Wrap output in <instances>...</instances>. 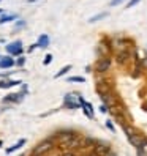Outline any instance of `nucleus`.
Here are the masks:
<instances>
[{"mask_svg": "<svg viewBox=\"0 0 147 156\" xmlns=\"http://www.w3.org/2000/svg\"><path fill=\"white\" fill-rule=\"evenodd\" d=\"M21 80H11V79H2L0 80V88H11L16 85H21Z\"/></svg>", "mask_w": 147, "mask_h": 156, "instance_id": "obj_12", "label": "nucleus"}, {"mask_svg": "<svg viewBox=\"0 0 147 156\" xmlns=\"http://www.w3.org/2000/svg\"><path fill=\"white\" fill-rule=\"evenodd\" d=\"M100 112L108 114V112H109V107H108V106H105V104H101V106H100Z\"/></svg>", "mask_w": 147, "mask_h": 156, "instance_id": "obj_27", "label": "nucleus"}, {"mask_svg": "<svg viewBox=\"0 0 147 156\" xmlns=\"http://www.w3.org/2000/svg\"><path fill=\"white\" fill-rule=\"evenodd\" d=\"M84 156H98L95 151H90V153H87V154H84Z\"/></svg>", "mask_w": 147, "mask_h": 156, "instance_id": "obj_30", "label": "nucleus"}, {"mask_svg": "<svg viewBox=\"0 0 147 156\" xmlns=\"http://www.w3.org/2000/svg\"><path fill=\"white\" fill-rule=\"evenodd\" d=\"M27 95V85H22V91H17V93H10L2 98V103L3 104H17L25 98Z\"/></svg>", "mask_w": 147, "mask_h": 156, "instance_id": "obj_3", "label": "nucleus"}, {"mask_svg": "<svg viewBox=\"0 0 147 156\" xmlns=\"http://www.w3.org/2000/svg\"><path fill=\"white\" fill-rule=\"evenodd\" d=\"M111 66H112L111 57H100V58L95 62V65H94L95 73H98V74H106V73L111 69Z\"/></svg>", "mask_w": 147, "mask_h": 156, "instance_id": "obj_4", "label": "nucleus"}, {"mask_svg": "<svg viewBox=\"0 0 147 156\" xmlns=\"http://www.w3.org/2000/svg\"><path fill=\"white\" fill-rule=\"evenodd\" d=\"M14 19H17V16H16V14H8V13H3V14H0V25L8 24V22H13Z\"/></svg>", "mask_w": 147, "mask_h": 156, "instance_id": "obj_17", "label": "nucleus"}, {"mask_svg": "<svg viewBox=\"0 0 147 156\" xmlns=\"http://www.w3.org/2000/svg\"><path fill=\"white\" fill-rule=\"evenodd\" d=\"M95 90H97V93H98L100 96H101V95H106V93H109V91H112L111 85H109V82H97Z\"/></svg>", "mask_w": 147, "mask_h": 156, "instance_id": "obj_10", "label": "nucleus"}, {"mask_svg": "<svg viewBox=\"0 0 147 156\" xmlns=\"http://www.w3.org/2000/svg\"><path fill=\"white\" fill-rule=\"evenodd\" d=\"M5 51H6V54H10V55H13V57H19V55H22V52H24L22 41L17 40V41H14V43H11V44H6Z\"/></svg>", "mask_w": 147, "mask_h": 156, "instance_id": "obj_6", "label": "nucleus"}, {"mask_svg": "<svg viewBox=\"0 0 147 156\" xmlns=\"http://www.w3.org/2000/svg\"><path fill=\"white\" fill-rule=\"evenodd\" d=\"M108 16H109V13H108V11H101V13H98V14H94V16H92L87 22H89V24H95V22L105 19V17H108Z\"/></svg>", "mask_w": 147, "mask_h": 156, "instance_id": "obj_18", "label": "nucleus"}, {"mask_svg": "<svg viewBox=\"0 0 147 156\" xmlns=\"http://www.w3.org/2000/svg\"><path fill=\"white\" fill-rule=\"evenodd\" d=\"M125 2V0H111L109 2V6H119V5H122Z\"/></svg>", "mask_w": 147, "mask_h": 156, "instance_id": "obj_23", "label": "nucleus"}, {"mask_svg": "<svg viewBox=\"0 0 147 156\" xmlns=\"http://www.w3.org/2000/svg\"><path fill=\"white\" fill-rule=\"evenodd\" d=\"M19 156H24V154H19Z\"/></svg>", "mask_w": 147, "mask_h": 156, "instance_id": "obj_34", "label": "nucleus"}, {"mask_svg": "<svg viewBox=\"0 0 147 156\" xmlns=\"http://www.w3.org/2000/svg\"><path fill=\"white\" fill-rule=\"evenodd\" d=\"M14 65H16V62L13 60V57H0V68L8 69V68H11Z\"/></svg>", "mask_w": 147, "mask_h": 156, "instance_id": "obj_14", "label": "nucleus"}, {"mask_svg": "<svg viewBox=\"0 0 147 156\" xmlns=\"http://www.w3.org/2000/svg\"><path fill=\"white\" fill-rule=\"evenodd\" d=\"M51 62H52V55H51V54H46V55H44V60H43V65L48 66Z\"/></svg>", "mask_w": 147, "mask_h": 156, "instance_id": "obj_22", "label": "nucleus"}, {"mask_svg": "<svg viewBox=\"0 0 147 156\" xmlns=\"http://www.w3.org/2000/svg\"><path fill=\"white\" fill-rule=\"evenodd\" d=\"M94 151L98 154V156H106L108 153H111L112 151V147L111 144H108V142H97V145L94 147Z\"/></svg>", "mask_w": 147, "mask_h": 156, "instance_id": "obj_8", "label": "nucleus"}, {"mask_svg": "<svg viewBox=\"0 0 147 156\" xmlns=\"http://www.w3.org/2000/svg\"><path fill=\"white\" fill-rule=\"evenodd\" d=\"M106 128H108V129L111 131L112 134H116V133H117V129H116V126H114V122L111 120V118H108V120H106Z\"/></svg>", "mask_w": 147, "mask_h": 156, "instance_id": "obj_21", "label": "nucleus"}, {"mask_svg": "<svg viewBox=\"0 0 147 156\" xmlns=\"http://www.w3.org/2000/svg\"><path fill=\"white\" fill-rule=\"evenodd\" d=\"M22 27H25V21H16V29H22Z\"/></svg>", "mask_w": 147, "mask_h": 156, "instance_id": "obj_26", "label": "nucleus"}, {"mask_svg": "<svg viewBox=\"0 0 147 156\" xmlns=\"http://www.w3.org/2000/svg\"><path fill=\"white\" fill-rule=\"evenodd\" d=\"M116 120H117L119 126H120L122 129H123L127 140L130 142V145L133 147L134 150H147V137H144V136H142L139 131H138L133 125L128 123L122 115H120V117H117Z\"/></svg>", "mask_w": 147, "mask_h": 156, "instance_id": "obj_1", "label": "nucleus"}, {"mask_svg": "<svg viewBox=\"0 0 147 156\" xmlns=\"http://www.w3.org/2000/svg\"><path fill=\"white\" fill-rule=\"evenodd\" d=\"M33 2H36V0H27V3H33Z\"/></svg>", "mask_w": 147, "mask_h": 156, "instance_id": "obj_31", "label": "nucleus"}, {"mask_svg": "<svg viewBox=\"0 0 147 156\" xmlns=\"http://www.w3.org/2000/svg\"><path fill=\"white\" fill-rule=\"evenodd\" d=\"M62 156H78L75 151H65V153H63Z\"/></svg>", "mask_w": 147, "mask_h": 156, "instance_id": "obj_28", "label": "nucleus"}, {"mask_svg": "<svg viewBox=\"0 0 147 156\" xmlns=\"http://www.w3.org/2000/svg\"><path fill=\"white\" fill-rule=\"evenodd\" d=\"M24 63H25V58H24L22 55L16 60V65H17V66H24Z\"/></svg>", "mask_w": 147, "mask_h": 156, "instance_id": "obj_25", "label": "nucleus"}, {"mask_svg": "<svg viewBox=\"0 0 147 156\" xmlns=\"http://www.w3.org/2000/svg\"><path fill=\"white\" fill-rule=\"evenodd\" d=\"M109 49H111V44H105V43H100L97 52L100 54V57H109Z\"/></svg>", "mask_w": 147, "mask_h": 156, "instance_id": "obj_13", "label": "nucleus"}, {"mask_svg": "<svg viewBox=\"0 0 147 156\" xmlns=\"http://www.w3.org/2000/svg\"><path fill=\"white\" fill-rule=\"evenodd\" d=\"M54 148V142L51 139L41 140L38 145H35V148L32 150V156H44L46 153H49Z\"/></svg>", "mask_w": 147, "mask_h": 156, "instance_id": "obj_2", "label": "nucleus"}, {"mask_svg": "<svg viewBox=\"0 0 147 156\" xmlns=\"http://www.w3.org/2000/svg\"><path fill=\"white\" fill-rule=\"evenodd\" d=\"M36 48H38V44H36V43H35V44H32L30 48H29V52H33V51H35Z\"/></svg>", "mask_w": 147, "mask_h": 156, "instance_id": "obj_29", "label": "nucleus"}, {"mask_svg": "<svg viewBox=\"0 0 147 156\" xmlns=\"http://www.w3.org/2000/svg\"><path fill=\"white\" fill-rule=\"evenodd\" d=\"M63 107L65 109H81V104L78 98H75L71 93H67L63 96Z\"/></svg>", "mask_w": 147, "mask_h": 156, "instance_id": "obj_9", "label": "nucleus"}, {"mask_svg": "<svg viewBox=\"0 0 147 156\" xmlns=\"http://www.w3.org/2000/svg\"><path fill=\"white\" fill-rule=\"evenodd\" d=\"M136 3H139V0H128L127 5H125V8H133Z\"/></svg>", "mask_w": 147, "mask_h": 156, "instance_id": "obj_24", "label": "nucleus"}, {"mask_svg": "<svg viewBox=\"0 0 147 156\" xmlns=\"http://www.w3.org/2000/svg\"><path fill=\"white\" fill-rule=\"evenodd\" d=\"M79 134L76 133V131H71V129H65V131H59V134H57V140L60 142V145L62 147H67L75 137H78Z\"/></svg>", "mask_w": 147, "mask_h": 156, "instance_id": "obj_5", "label": "nucleus"}, {"mask_svg": "<svg viewBox=\"0 0 147 156\" xmlns=\"http://www.w3.org/2000/svg\"><path fill=\"white\" fill-rule=\"evenodd\" d=\"M67 82H76V84H84L86 79L82 77V76H70V77H67Z\"/></svg>", "mask_w": 147, "mask_h": 156, "instance_id": "obj_20", "label": "nucleus"}, {"mask_svg": "<svg viewBox=\"0 0 147 156\" xmlns=\"http://www.w3.org/2000/svg\"><path fill=\"white\" fill-rule=\"evenodd\" d=\"M70 69H71V65H65L59 73H56V74H54V79H59V77H62V76H65Z\"/></svg>", "mask_w": 147, "mask_h": 156, "instance_id": "obj_19", "label": "nucleus"}, {"mask_svg": "<svg viewBox=\"0 0 147 156\" xmlns=\"http://www.w3.org/2000/svg\"><path fill=\"white\" fill-rule=\"evenodd\" d=\"M25 144H27V140H25V139H19L14 145H11V147H8V148H6V154H11V153H14L16 150L22 148V147H24Z\"/></svg>", "mask_w": 147, "mask_h": 156, "instance_id": "obj_15", "label": "nucleus"}, {"mask_svg": "<svg viewBox=\"0 0 147 156\" xmlns=\"http://www.w3.org/2000/svg\"><path fill=\"white\" fill-rule=\"evenodd\" d=\"M0 2H2V0H0Z\"/></svg>", "mask_w": 147, "mask_h": 156, "instance_id": "obj_35", "label": "nucleus"}, {"mask_svg": "<svg viewBox=\"0 0 147 156\" xmlns=\"http://www.w3.org/2000/svg\"><path fill=\"white\" fill-rule=\"evenodd\" d=\"M0 14H3V10H0Z\"/></svg>", "mask_w": 147, "mask_h": 156, "instance_id": "obj_33", "label": "nucleus"}, {"mask_svg": "<svg viewBox=\"0 0 147 156\" xmlns=\"http://www.w3.org/2000/svg\"><path fill=\"white\" fill-rule=\"evenodd\" d=\"M36 44H38V48H41V49H46V48L49 46V36L46 35V33L40 35V36H38V41H36Z\"/></svg>", "mask_w": 147, "mask_h": 156, "instance_id": "obj_16", "label": "nucleus"}, {"mask_svg": "<svg viewBox=\"0 0 147 156\" xmlns=\"http://www.w3.org/2000/svg\"><path fill=\"white\" fill-rule=\"evenodd\" d=\"M116 60L120 63V65H127L128 60H130V52H128V51H117Z\"/></svg>", "mask_w": 147, "mask_h": 156, "instance_id": "obj_11", "label": "nucleus"}, {"mask_svg": "<svg viewBox=\"0 0 147 156\" xmlns=\"http://www.w3.org/2000/svg\"><path fill=\"white\" fill-rule=\"evenodd\" d=\"M100 99H101L103 104L108 106V107L119 106V98H117V95L114 93V91H109V93H106V95H101V96H100Z\"/></svg>", "mask_w": 147, "mask_h": 156, "instance_id": "obj_7", "label": "nucleus"}, {"mask_svg": "<svg viewBox=\"0 0 147 156\" xmlns=\"http://www.w3.org/2000/svg\"><path fill=\"white\" fill-rule=\"evenodd\" d=\"M2 145H3V142H2V140H0V147H2Z\"/></svg>", "mask_w": 147, "mask_h": 156, "instance_id": "obj_32", "label": "nucleus"}]
</instances>
